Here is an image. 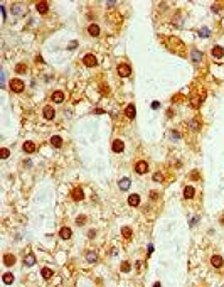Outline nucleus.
<instances>
[{"label":"nucleus","mask_w":224,"mask_h":287,"mask_svg":"<svg viewBox=\"0 0 224 287\" xmlns=\"http://www.w3.org/2000/svg\"><path fill=\"white\" fill-rule=\"evenodd\" d=\"M0 152H2V154H0V157H2V159H7V157H9V154H10V150L3 147V149L0 150Z\"/></svg>","instance_id":"f704fd0d"},{"label":"nucleus","mask_w":224,"mask_h":287,"mask_svg":"<svg viewBox=\"0 0 224 287\" xmlns=\"http://www.w3.org/2000/svg\"><path fill=\"white\" fill-rule=\"evenodd\" d=\"M130 184H132V181H130L128 177H123V179H120V182H118V188H120L121 191H126V189L130 188Z\"/></svg>","instance_id":"ddd939ff"},{"label":"nucleus","mask_w":224,"mask_h":287,"mask_svg":"<svg viewBox=\"0 0 224 287\" xmlns=\"http://www.w3.org/2000/svg\"><path fill=\"white\" fill-rule=\"evenodd\" d=\"M86 260L89 262V264H95V262H98V255H96V252H86Z\"/></svg>","instance_id":"4be33fe9"},{"label":"nucleus","mask_w":224,"mask_h":287,"mask_svg":"<svg viewBox=\"0 0 224 287\" xmlns=\"http://www.w3.org/2000/svg\"><path fill=\"white\" fill-rule=\"evenodd\" d=\"M135 171H136V174H145V172L149 171V164H147L145 160H138V162L135 164Z\"/></svg>","instance_id":"20e7f679"},{"label":"nucleus","mask_w":224,"mask_h":287,"mask_svg":"<svg viewBox=\"0 0 224 287\" xmlns=\"http://www.w3.org/2000/svg\"><path fill=\"white\" fill-rule=\"evenodd\" d=\"M0 10H2V17H3V19H5V15H7V14H5V7H0Z\"/></svg>","instance_id":"58836bf2"},{"label":"nucleus","mask_w":224,"mask_h":287,"mask_svg":"<svg viewBox=\"0 0 224 287\" xmlns=\"http://www.w3.org/2000/svg\"><path fill=\"white\" fill-rule=\"evenodd\" d=\"M194 194H196V189H194L192 186H185V188H184V196H185L187 199H192Z\"/></svg>","instance_id":"2eb2a0df"},{"label":"nucleus","mask_w":224,"mask_h":287,"mask_svg":"<svg viewBox=\"0 0 224 287\" xmlns=\"http://www.w3.org/2000/svg\"><path fill=\"white\" fill-rule=\"evenodd\" d=\"M211 54L214 57H218V59H221V57H224V48L222 46H214L211 49Z\"/></svg>","instance_id":"6e6552de"},{"label":"nucleus","mask_w":224,"mask_h":287,"mask_svg":"<svg viewBox=\"0 0 224 287\" xmlns=\"http://www.w3.org/2000/svg\"><path fill=\"white\" fill-rule=\"evenodd\" d=\"M71 198H73L74 201H81V199H84V193H83V189H81V188H74V189H73V193H71Z\"/></svg>","instance_id":"0eeeda50"},{"label":"nucleus","mask_w":224,"mask_h":287,"mask_svg":"<svg viewBox=\"0 0 224 287\" xmlns=\"http://www.w3.org/2000/svg\"><path fill=\"white\" fill-rule=\"evenodd\" d=\"M158 106H160V103H158V102H153V103H152V108H158Z\"/></svg>","instance_id":"4c0bfd02"},{"label":"nucleus","mask_w":224,"mask_h":287,"mask_svg":"<svg viewBox=\"0 0 224 287\" xmlns=\"http://www.w3.org/2000/svg\"><path fill=\"white\" fill-rule=\"evenodd\" d=\"M22 150H24V152H27V154L35 152V144H34V142H31V140L24 142V144H22Z\"/></svg>","instance_id":"1a4fd4ad"},{"label":"nucleus","mask_w":224,"mask_h":287,"mask_svg":"<svg viewBox=\"0 0 224 287\" xmlns=\"http://www.w3.org/2000/svg\"><path fill=\"white\" fill-rule=\"evenodd\" d=\"M35 9H37V12H39V14H47V10H49V3H47V2H39L37 5H35Z\"/></svg>","instance_id":"f8f14e48"},{"label":"nucleus","mask_w":224,"mask_h":287,"mask_svg":"<svg viewBox=\"0 0 224 287\" xmlns=\"http://www.w3.org/2000/svg\"><path fill=\"white\" fill-rule=\"evenodd\" d=\"M84 223H86V216L84 214H79V216L76 218V225H78V227H83Z\"/></svg>","instance_id":"7c9ffc66"},{"label":"nucleus","mask_w":224,"mask_h":287,"mask_svg":"<svg viewBox=\"0 0 224 287\" xmlns=\"http://www.w3.org/2000/svg\"><path fill=\"white\" fill-rule=\"evenodd\" d=\"M24 264L27 265V267H32V265L35 264V255L34 253H27V257L24 258Z\"/></svg>","instance_id":"a211bd4d"},{"label":"nucleus","mask_w":224,"mask_h":287,"mask_svg":"<svg viewBox=\"0 0 224 287\" xmlns=\"http://www.w3.org/2000/svg\"><path fill=\"white\" fill-rule=\"evenodd\" d=\"M42 115H44L46 120H52V118L56 117V110H54L51 105H47V106H44V110H42Z\"/></svg>","instance_id":"39448f33"},{"label":"nucleus","mask_w":224,"mask_h":287,"mask_svg":"<svg viewBox=\"0 0 224 287\" xmlns=\"http://www.w3.org/2000/svg\"><path fill=\"white\" fill-rule=\"evenodd\" d=\"M111 149H113V152H116V154H121L125 150V144L120 140V139H116V140L113 142V145H111Z\"/></svg>","instance_id":"423d86ee"},{"label":"nucleus","mask_w":224,"mask_h":287,"mask_svg":"<svg viewBox=\"0 0 224 287\" xmlns=\"http://www.w3.org/2000/svg\"><path fill=\"white\" fill-rule=\"evenodd\" d=\"M125 115L130 118V120H133L135 118V115H136V108H135V105H128L125 108Z\"/></svg>","instance_id":"9b49d317"},{"label":"nucleus","mask_w":224,"mask_h":287,"mask_svg":"<svg viewBox=\"0 0 224 287\" xmlns=\"http://www.w3.org/2000/svg\"><path fill=\"white\" fill-rule=\"evenodd\" d=\"M10 88H12V91H15V93H20L24 89V81L22 80H12L10 81Z\"/></svg>","instance_id":"7ed1b4c3"},{"label":"nucleus","mask_w":224,"mask_h":287,"mask_svg":"<svg viewBox=\"0 0 224 287\" xmlns=\"http://www.w3.org/2000/svg\"><path fill=\"white\" fill-rule=\"evenodd\" d=\"M3 264L5 265H14L15 264V255H12V253H7V255H3Z\"/></svg>","instance_id":"f3484780"},{"label":"nucleus","mask_w":224,"mask_h":287,"mask_svg":"<svg viewBox=\"0 0 224 287\" xmlns=\"http://www.w3.org/2000/svg\"><path fill=\"white\" fill-rule=\"evenodd\" d=\"M128 204H130V206H138V204H140V196L138 194L128 196Z\"/></svg>","instance_id":"6ab92c4d"},{"label":"nucleus","mask_w":224,"mask_h":287,"mask_svg":"<svg viewBox=\"0 0 224 287\" xmlns=\"http://www.w3.org/2000/svg\"><path fill=\"white\" fill-rule=\"evenodd\" d=\"M153 287H162V284H160V282H155V284H153Z\"/></svg>","instance_id":"79ce46f5"},{"label":"nucleus","mask_w":224,"mask_h":287,"mask_svg":"<svg viewBox=\"0 0 224 287\" xmlns=\"http://www.w3.org/2000/svg\"><path fill=\"white\" fill-rule=\"evenodd\" d=\"M153 181L155 182H162V181H164V176H162L160 172H155V174H153Z\"/></svg>","instance_id":"72a5a7b5"},{"label":"nucleus","mask_w":224,"mask_h":287,"mask_svg":"<svg viewBox=\"0 0 224 287\" xmlns=\"http://www.w3.org/2000/svg\"><path fill=\"white\" fill-rule=\"evenodd\" d=\"M120 268H121V272H123V274H128V272L132 270V264H130V262H123Z\"/></svg>","instance_id":"c85d7f7f"},{"label":"nucleus","mask_w":224,"mask_h":287,"mask_svg":"<svg viewBox=\"0 0 224 287\" xmlns=\"http://www.w3.org/2000/svg\"><path fill=\"white\" fill-rule=\"evenodd\" d=\"M52 100H54L56 103H63L64 93H63V91H54V93H52Z\"/></svg>","instance_id":"393cba45"},{"label":"nucleus","mask_w":224,"mask_h":287,"mask_svg":"<svg viewBox=\"0 0 224 287\" xmlns=\"http://www.w3.org/2000/svg\"><path fill=\"white\" fill-rule=\"evenodd\" d=\"M116 71L121 78H126V76H130V73H132V68H130L128 64H118Z\"/></svg>","instance_id":"f257e3e1"},{"label":"nucleus","mask_w":224,"mask_h":287,"mask_svg":"<svg viewBox=\"0 0 224 287\" xmlns=\"http://www.w3.org/2000/svg\"><path fill=\"white\" fill-rule=\"evenodd\" d=\"M135 268H136V272H138V274H143V270H145L147 268V264H145V260H138L135 264Z\"/></svg>","instance_id":"b1692460"},{"label":"nucleus","mask_w":224,"mask_h":287,"mask_svg":"<svg viewBox=\"0 0 224 287\" xmlns=\"http://www.w3.org/2000/svg\"><path fill=\"white\" fill-rule=\"evenodd\" d=\"M51 144H52V147H56V149H59V147L63 145V139H61L59 135H54V137L51 139Z\"/></svg>","instance_id":"5701e85b"},{"label":"nucleus","mask_w":224,"mask_h":287,"mask_svg":"<svg viewBox=\"0 0 224 287\" xmlns=\"http://www.w3.org/2000/svg\"><path fill=\"white\" fill-rule=\"evenodd\" d=\"M83 63H84L88 68H93V66H96V64H98V59H96V56H95V54H91V52H89V54H86V56H84Z\"/></svg>","instance_id":"f03ea898"},{"label":"nucleus","mask_w":224,"mask_h":287,"mask_svg":"<svg viewBox=\"0 0 224 287\" xmlns=\"http://www.w3.org/2000/svg\"><path fill=\"white\" fill-rule=\"evenodd\" d=\"M169 137H170V140H179L180 139V134L177 130H170L169 132Z\"/></svg>","instance_id":"c756f323"},{"label":"nucleus","mask_w":224,"mask_h":287,"mask_svg":"<svg viewBox=\"0 0 224 287\" xmlns=\"http://www.w3.org/2000/svg\"><path fill=\"white\" fill-rule=\"evenodd\" d=\"M211 264H212V267L221 268V267H222V264H224V260H222V257H221V255H212Z\"/></svg>","instance_id":"9d476101"},{"label":"nucleus","mask_w":224,"mask_h":287,"mask_svg":"<svg viewBox=\"0 0 224 287\" xmlns=\"http://www.w3.org/2000/svg\"><path fill=\"white\" fill-rule=\"evenodd\" d=\"M121 235H123V238L130 240L133 236V230L130 228V227H123V228H121Z\"/></svg>","instance_id":"412c9836"},{"label":"nucleus","mask_w":224,"mask_h":287,"mask_svg":"<svg viewBox=\"0 0 224 287\" xmlns=\"http://www.w3.org/2000/svg\"><path fill=\"white\" fill-rule=\"evenodd\" d=\"M199 35H201V37H209V35H211V31H209L207 27H202L201 31H199Z\"/></svg>","instance_id":"2f4dec72"},{"label":"nucleus","mask_w":224,"mask_h":287,"mask_svg":"<svg viewBox=\"0 0 224 287\" xmlns=\"http://www.w3.org/2000/svg\"><path fill=\"white\" fill-rule=\"evenodd\" d=\"M2 86H5V73L2 71Z\"/></svg>","instance_id":"ea45409f"},{"label":"nucleus","mask_w":224,"mask_h":287,"mask_svg":"<svg viewBox=\"0 0 224 287\" xmlns=\"http://www.w3.org/2000/svg\"><path fill=\"white\" fill-rule=\"evenodd\" d=\"M2 281H3V284L10 285V284H14V281H15V277H14V274H10V272H7V274H3Z\"/></svg>","instance_id":"dca6fc26"},{"label":"nucleus","mask_w":224,"mask_h":287,"mask_svg":"<svg viewBox=\"0 0 224 287\" xmlns=\"http://www.w3.org/2000/svg\"><path fill=\"white\" fill-rule=\"evenodd\" d=\"M95 235H96V231H95V230H91V231L88 233V236H89V238H95Z\"/></svg>","instance_id":"e433bc0d"},{"label":"nucleus","mask_w":224,"mask_h":287,"mask_svg":"<svg viewBox=\"0 0 224 287\" xmlns=\"http://www.w3.org/2000/svg\"><path fill=\"white\" fill-rule=\"evenodd\" d=\"M76 44H78V42H76V41H73V42L69 44V49H74V48H76Z\"/></svg>","instance_id":"a19ab883"},{"label":"nucleus","mask_w":224,"mask_h":287,"mask_svg":"<svg viewBox=\"0 0 224 287\" xmlns=\"http://www.w3.org/2000/svg\"><path fill=\"white\" fill-rule=\"evenodd\" d=\"M221 225H224V216H222V220H221Z\"/></svg>","instance_id":"37998d69"},{"label":"nucleus","mask_w":224,"mask_h":287,"mask_svg":"<svg viewBox=\"0 0 224 287\" xmlns=\"http://www.w3.org/2000/svg\"><path fill=\"white\" fill-rule=\"evenodd\" d=\"M150 196H152V199H157V198H158V193H157V191H152Z\"/></svg>","instance_id":"c9c22d12"},{"label":"nucleus","mask_w":224,"mask_h":287,"mask_svg":"<svg viewBox=\"0 0 224 287\" xmlns=\"http://www.w3.org/2000/svg\"><path fill=\"white\" fill-rule=\"evenodd\" d=\"M88 32H89V35H100V27L96 26V24H91V26L88 27Z\"/></svg>","instance_id":"bb28decb"},{"label":"nucleus","mask_w":224,"mask_h":287,"mask_svg":"<svg viewBox=\"0 0 224 287\" xmlns=\"http://www.w3.org/2000/svg\"><path fill=\"white\" fill-rule=\"evenodd\" d=\"M190 57H192L194 63H199V61L202 59V52L197 51V49H192V51H190Z\"/></svg>","instance_id":"aec40b11"},{"label":"nucleus","mask_w":224,"mask_h":287,"mask_svg":"<svg viewBox=\"0 0 224 287\" xmlns=\"http://www.w3.org/2000/svg\"><path fill=\"white\" fill-rule=\"evenodd\" d=\"M41 274H42V279H46V281H49V279L52 277V274H54V272L51 270L49 267H44V268H42V270H41Z\"/></svg>","instance_id":"a878e982"},{"label":"nucleus","mask_w":224,"mask_h":287,"mask_svg":"<svg viewBox=\"0 0 224 287\" xmlns=\"http://www.w3.org/2000/svg\"><path fill=\"white\" fill-rule=\"evenodd\" d=\"M15 71L17 73H25V71H27V66H25L24 63H20V64H17L15 66Z\"/></svg>","instance_id":"473e14b6"},{"label":"nucleus","mask_w":224,"mask_h":287,"mask_svg":"<svg viewBox=\"0 0 224 287\" xmlns=\"http://www.w3.org/2000/svg\"><path fill=\"white\" fill-rule=\"evenodd\" d=\"M201 122H199V118H192V120H190V128H192V130H199V128H201Z\"/></svg>","instance_id":"cd10ccee"},{"label":"nucleus","mask_w":224,"mask_h":287,"mask_svg":"<svg viewBox=\"0 0 224 287\" xmlns=\"http://www.w3.org/2000/svg\"><path fill=\"white\" fill-rule=\"evenodd\" d=\"M59 235H61V238H63V240H69V238H71V235H73V231H71V228L64 227V228H61Z\"/></svg>","instance_id":"4468645a"}]
</instances>
